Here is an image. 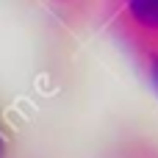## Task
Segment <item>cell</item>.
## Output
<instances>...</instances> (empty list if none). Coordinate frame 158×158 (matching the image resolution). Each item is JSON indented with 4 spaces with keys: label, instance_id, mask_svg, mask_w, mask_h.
<instances>
[{
    "label": "cell",
    "instance_id": "3",
    "mask_svg": "<svg viewBox=\"0 0 158 158\" xmlns=\"http://www.w3.org/2000/svg\"><path fill=\"white\" fill-rule=\"evenodd\" d=\"M3 147H6V139H3V131H0V156H3Z\"/></svg>",
    "mask_w": 158,
    "mask_h": 158
},
{
    "label": "cell",
    "instance_id": "1",
    "mask_svg": "<svg viewBox=\"0 0 158 158\" xmlns=\"http://www.w3.org/2000/svg\"><path fill=\"white\" fill-rule=\"evenodd\" d=\"M131 17L139 22V25H144V28H150V31H158V0H142V3H131Z\"/></svg>",
    "mask_w": 158,
    "mask_h": 158
},
{
    "label": "cell",
    "instance_id": "2",
    "mask_svg": "<svg viewBox=\"0 0 158 158\" xmlns=\"http://www.w3.org/2000/svg\"><path fill=\"white\" fill-rule=\"evenodd\" d=\"M150 75H153V81H156V89H158V56L153 58V64H150Z\"/></svg>",
    "mask_w": 158,
    "mask_h": 158
}]
</instances>
